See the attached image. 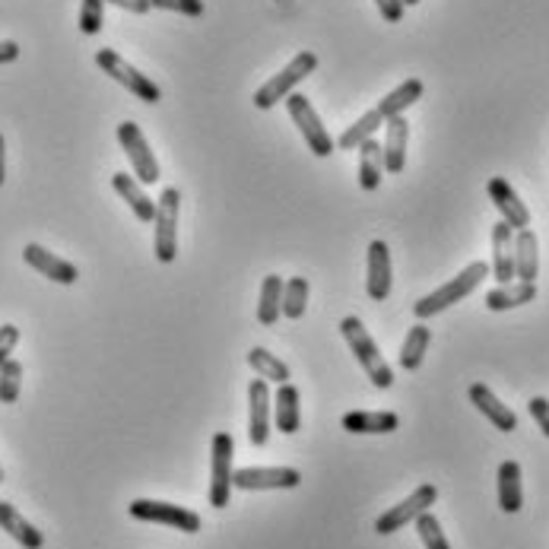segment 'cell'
Instances as JSON below:
<instances>
[{"label":"cell","instance_id":"1","mask_svg":"<svg viewBox=\"0 0 549 549\" xmlns=\"http://www.w3.org/2000/svg\"><path fill=\"white\" fill-rule=\"evenodd\" d=\"M489 277V264L486 261H473L470 267H464L457 277H451L445 286H438L435 292H429V296H423L416 305H413V315L419 321H429L435 315H442L445 308L457 305V302H464L473 289H477L483 280Z\"/></svg>","mask_w":549,"mask_h":549},{"label":"cell","instance_id":"2","mask_svg":"<svg viewBox=\"0 0 549 549\" xmlns=\"http://www.w3.org/2000/svg\"><path fill=\"white\" fill-rule=\"evenodd\" d=\"M340 334H343L346 346L353 350L356 362L362 365V372L372 378L375 388L388 391L391 384H394V369H391L388 362H384V356H381V350H378V343L372 340L369 331H365V324H362L359 318L350 315V318H343V321H340Z\"/></svg>","mask_w":549,"mask_h":549},{"label":"cell","instance_id":"3","mask_svg":"<svg viewBox=\"0 0 549 549\" xmlns=\"http://www.w3.org/2000/svg\"><path fill=\"white\" fill-rule=\"evenodd\" d=\"M318 70V54L311 51H299L296 58H292L280 73H273V77L254 93V105L261 108V112H267V108H273L277 102H286L289 93H296V86L311 77V73Z\"/></svg>","mask_w":549,"mask_h":549},{"label":"cell","instance_id":"4","mask_svg":"<svg viewBox=\"0 0 549 549\" xmlns=\"http://www.w3.org/2000/svg\"><path fill=\"white\" fill-rule=\"evenodd\" d=\"M96 64H99L102 73H108V77H112L115 83H121L127 93L143 99L146 105H156L162 99V89L150 77H146V73H140L134 64H127L115 48H99L96 51Z\"/></svg>","mask_w":549,"mask_h":549},{"label":"cell","instance_id":"5","mask_svg":"<svg viewBox=\"0 0 549 549\" xmlns=\"http://www.w3.org/2000/svg\"><path fill=\"white\" fill-rule=\"evenodd\" d=\"M286 108H289V118H292V124L299 127V134H302V140L308 143V150L315 153V156H331L334 150H337V143H334V137L327 134V127L321 124V115L315 112V105L308 102V96H302V93H289L286 96Z\"/></svg>","mask_w":549,"mask_h":549},{"label":"cell","instance_id":"6","mask_svg":"<svg viewBox=\"0 0 549 549\" xmlns=\"http://www.w3.org/2000/svg\"><path fill=\"white\" fill-rule=\"evenodd\" d=\"M178 213H181V191L166 188L156 200V261L172 264L178 258Z\"/></svg>","mask_w":549,"mask_h":549},{"label":"cell","instance_id":"7","mask_svg":"<svg viewBox=\"0 0 549 549\" xmlns=\"http://www.w3.org/2000/svg\"><path fill=\"white\" fill-rule=\"evenodd\" d=\"M131 518L146 521V524H166L172 530H181V534H197L200 530V515L191 508H181L172 502H156V499H134L127 505Z\"/></svg>","mask_w":549,"mask_h":549},{"label":"cell","instance_id":"8","mask_svg":"<svg viewBox=\"0 0 549 549\" xmlns=\"http://www.w3.org/2000/svg\"><path fill=\"white\" fill-rule=\"evenodd\" d=\"M210 505L219 511L229 505V492H232V454L235 442L229 432H216L210 442Z\"/></svg>","mask_w":549,"mask_h":549},{"label":"cell","instance_id":"9","mask_svg":"<svg viewBox=\"0 0 549 549\" xmlns=\"http://www.w3.org/2000/svg\"><path fill=\"white\" fill-rule=\"evenodd\" d=\"M435 499H438V489H435L432 483H423L419 489H413V496H407L400 505H394V508L384 511V515L375 521V534H381V537L397 534L400 527L413 524L419 515H423V511H429V508L435 505Z\"/></svg>","mask_w":549,"mask_h":549},{"label":"cell","instance_id":"10","mask_svg":"<svg viewBox=\"0 0 549 549\" xmlns=\"http://www.w3.org/2000/svg\"><path fill=\"white\" fill-rule=\"evenodd\" d=\"M118 143H121L124 156L131 159L137 181H143V185H156V181H159V162H156L150 143H146L143 131L134 121L118 124Z\"/></svg>","mask_w":549,"mask_h":549},{"label":"cell","instance_id":"11","mask_svg":"<svg viewBox=\"0 0 549 549\" xmlns=\"http://www.w3.org/2000/svg\"><path fill=\"white\" fill-rule=\"evenodd\" d=\"M302 473L296 467H242L232 470V486L242 492H267V489H299Z\"/></svg>","mask_w":549,"mask_h":549},{"label":"cell","instance_id":"12","mask_svg":"<svg viewBox=\"0 0 549 549\" xmlns=\"http://www.w3.org/2000/svg\"><path fill=\"white\" fill-rule=\"evenodd\" d=\"M248 442L254 448L270 442V384L264 378L248 384Z\"/></svg>","mask_w":549,"mask_h":549},{"label":"cell","instance_id":"13","mask_svg":"<svg viewBox=\"0 0 549 549\" xmlns=\"http://www.w3.org/2000/svg\"><path fill=\"white\" fill-rule=\"evenodd\" d=\"M486 191H489V200L496 204V210L502 213V223H508L511 229H527L530 226V210H527V204L518 197V191L508 185L505 178H489V185H486Z\"/></svg>","mask_w":549,"mask_h":549},{"label":"cell","instance_id":"14","mask_svg":"<svg viewBox=\"0 0 549 549\" xmlns=\"http://www.w3.org/2000/svg\"><path fill=\"white\" fill-rule=\"evenodd\" d=\"M23 261L32 267V270H39L42 277H48L51 283H61V286H73L80 280V270L73 267L70 261L58 258L54 251L42 248V245H26L23 248Z\"/></svg>","mask_w":549,"mask_h":549},{"label":"cell","instance_id":"15","mask_svg":"<svg viewBox=\"0 0 549 549\" xmlns=\"http://www.w3.org/2000/svg\"><path fill=\"white\" fill-rule=\"evenodd\" d=\"M394 273H391V248L381 239L369 245V277H365V292L372 302H384L391 296Z\"/></svg>","mask_w":549,"mask_h":549},{"label":"cell","instance_id":"16","mask_svg":"<svg viewBox=\"0 0 549 549\" xmlns=\"http://www.w3.org/2000/svg\"><path fill=\"white\" fill-rule=\"evenodd\" d=\"M489 273L496 277V283H511L515 280V229L508 223L492 226V264Z\"/></svg>","mask_w":549,"mask_h":549},{"label":"cell","instance_id":"17","mask_svg":"<svg viewBox=\"0 0 549 549\" xmlns=\"http://www.w3.org/2000/svg\"><path fill=\"white\" fill-rule=\"evenodd\" d=\"M407 140H410V124H407L404 115L384 121V143H381L384 172H391V175L404 172V166H407Z\"/></svg>","mask_w":549,"mask_h":549},{"label":"cell","instance_id":"18","mask_svg":"<svg viewBox=\"0 0 549 549\" xmlns=\"http://www.w3.org/2000/svg\"><path fill=\"white\" fill-rule=\"evenodd\" d=\"M467 394H470V404L477 407L499 432H515V429H518V416L511 413V410L502 404V400L486 388V384H480V381H477V384H470V391H467Z\"/></svg>","mask_w":549,"mask_h":549},{"label":"cell","instance_id":"19","mask_svg":"<svg viewBox=\"0 0 549 549\" xmlns=\"http://www.w3.org/2000/svg\"><path fill=\"white\" fill-rule=\"evenodd\" d=\"M340 426L353 435H388L397 432L400 419L391 410H356L340 419Z\"/></svg>","mask_w":549,"mask_h":549},{"label":"cell","instance_id":"20","mask_svg":"<svg viewBox=\"0 0 549 549\" xmlns=\"http://www.w3.org/2000/svg\"><path fill=\"white\" fill-rule=\"evenodd\" d=\"M302 397H299V388L296 384H280L277 388V397H273V423L283 435H292L302 429Z\"/></svg>","mask_w":549,"mask_h":549},{"label":"cell","instance_id":"21","mask_svg":"<svg viewBox=\"0 0 549 549\" xmlns=\"http://www.w3.org/2000/svg\"><path fill=\"white\" fill-rule=\"evenodd\" d=\"M540 273V242L534 229H518L515 232V277L521 283H537Z\"/></svg>","mask_w":549,"mask_h":549},{"label":"cell","instance_id":"22","mask_svg":"<svg viewBox=\"0 0 549 549\" xmlns=\"http://www.w3.org/2000/svg\"><path fill=\"white\" fill-rule=\"evenodd\" d=\"M112 188L118 191V197L124 200V204L134 210V216L140 219V223H153V216H156V200H153V197H146V191L140 188V181H137L134 175L115 172V175H112Z\"/></svg>","mask_w":549,"mask_h":549},{"label":"cell","instance_id":"23","mask_svg":"<svg viewBox=\"0 0 549 549\" xmlns=\"http://www.w3.org/2000/svg\"><path fill=\"white\" fill-rule=\"evenodd\" d=\"M0 527L7 530V534L20 543L23 549H42L45 546V537H42V530L29 524L20 511H16V505L10 502H0Z\"/></svg>","mask_w":549,"mask_h":549},{"label":"cell","instance_id":"24","mask_svg":"<svg viewBox=\"0 0 549 549\" xmlns=\"http://www.w3.org/2000/svg\"><path fill=\"white\" fill-rule=\"evenodd\" d=\"M537 299V283H502L486 292V308L489 311H511Z\"/></svg>","mask_w":549,"mask_h":549},{"label":"cell","instance_id":"25","mask_svg":"<svg viewBox=\"0 0 549 549\" xmlns=\"http://www.w3.org/2000/svg\"><path fill=\"white\" fill-rule=\"evenodd\" d=\"M524 505V489H521V464L518 461H502L499 464V508L505 515H518Z\"/></svg>","mask_w":549,"mask_h":549},{"label":"cell","instance_id":"26","mask_svg":"<svg viewBox=\"0 0 549 549\" xmlns=\"http://www.w3.org/2000/svg\"><path fill=\"white\" fill-rule=\"evenodd\" d=\"M423 93H426V86H423V80H404L397 89H391L388 96H384L381 102H378V115L388 121V118H397V115H404L410 105H416L419 99H423Z\"/></svg>","mask_w":549,"mask_h":549},{"label":"cell","instance_id":"27","mask_svg":"<svg viewBox=\"0 0 549 549\" xmlns=\"http://www.w3.org/2000/svg\"><path fill=\"white\" fill-rule=\"evenodd\" d=\"M381 178H384V150H381V143L372 137V140H365L359 146V188L362 191H378Z\"/></svg>","mask_w":549,"mask_h":549},{"label":"cell","instance_id":"28","mask_svg":"<svg viewBox=\"0 0 549 549\" xmlns=\"http://www.w3.org/2000/svg\"><path fill=\"white\" fill-rule=\"evenodd\" d=\"M429 340H432V331L426 327V321H419L416 327H410V334L404 337V346H400V369L404 372H416L419 365L426 359V350H429Z\"/></svg>","mask_w":549,"mask_h":549},{"label":"cell","instance_id":"29","mask_svg":"<svg viewBox=\"0 0 549 549\" xmlns=\"http://www.w3.org/2000/svg\"><path fill=\"white\" fill-rule=\"evenodd\" d=\"M283 286H286V280L277 277V273H270V277H264V283H261L258 321L264 327H273V324L280 321V315H283Z\"/></svg>","mask_w":549,"mask_h":549},{"label":"cell","instance_id":"30","mask_svg":"<svg viewBox=\"0 0 549 549\" xmlns=\"http://www.w3.org/2000/svg\"><path fill=\"white\" fill-rule=\"evenodd\" d=\"M381 124H384V118L378 115V108H372V112H365L356 124L346 127V131L340 134V140H337V146L340 150H359L365 140H372L378 134Z\"/></svg>","mask_w":549,"mask_h":549},{"label":"cell","instance_id":"31","mask_svg":"<svg viewBox=\"0 0 549 549\" xmlns=\"http://www.w3.org/2000/svg\"><path fill=\"white\" fill-rule=\"evenodd\" d=\"M248 365L264 381H273V384H286L289 381V365L283 359H277L273 353H267L264 346H254V350L248 353Z\"/></svg>","mask_w":549,"mask_h":549},{"label":"cell","instance_id":"32","mask_svg":"<svg viewBox=\"0 0 549 549\" xmlns=\"http://www.w3.org/2000/svg\"><path fill=\"white\" fill-rule=\"evenodd\" d=\"M308 280L305 277H292L283 286V315L289 321H299L305 315V305H308Z\"/></svg>","mask_w":549,"mask_h":549},{"label":"cell","instance_id":"33","mask_svg":"<svg viewBox=\"0 0 549 549\" xmlns=\"http://www.w3.org/2000/svg\"><path fill=\"white\" fill-rule=\"evenodd\" d=\"M20 388H23V365L16 359H7L0 365V404H16L20 400Z\"/></svg>","mask_w":549,"mask_h":549},{"label":"cell","instance_id":"34","mask_svg":"<svg viewBox=\"0 0 549 549\" xmlns=\"http://www.w3.org/2000/svg\"><path fill=\"white\" fill-rule=\"evenodd\" d=\"M413 524H416V534H419V540H423L426 549H451L445 530H442V524H438V518L432 515V511H423V515H419Z\"/></svg>","mask_w":549,"mask_h":549},{"label":"cell","instance_id":"35","mask_svg":"<svg viewBox=\"0 0 549 549\" xmlns=\"http://www.w3.org/2000/svg\"><path fill=\"white\" fill-rule=\"evenodd\" d=\"M105 23V0H83L80 4V32L99 35Z\"/></svg>","mask_w":549,"mask_h":549},{"label":"cell","instance_id":"36","mask_svg":"<svg viewBox=\"0 0 549 549\" xmlns=\"http://www.w3.org/2000/svg\"><path fill=\"white\" fill-rule=\"evenodd\" d=\"M156 10H166V13H181V16H204V0H150Z\"/></svg>","mask_w":549,"mask_h":549},{"label":"cell","instance_id":"37","mask_svg":"<svg viewBox=\"0 0 549 549\" xmlns=\"http://www.w3.org/2000/svg\"><path fill=\"white\" fill-rule=\"evenodd\" d=\"M16 343H20V327H16V324L0 327V365H4L7 359H13L10 353L16 350Z\"/></svg>","mask_w":549,"mask_h":549},{"label":"cell","instance_id":"38","mask_svg":"<svg viewBox=\"0 0 549 549\" xmlns=\"http://www.w3.org/2000/svg\"><path fill=\"white\" fill-rule=\"evenodd\" d=\"M527 410H530V416H534V423L540 426V432L549 438V400L546 397H530Z\"/></svg>","mask_w":549,"mask_h":549},{"label":"cell","instance_id":"39","mask_svg":"<svg viewBox=\"0 0 549 549\" xmlns=\"http://www.w3.org/2000/svg\"><path fill=\"white\" fill-rule=\"evenodd\" d=\"M375 7H378L384 23H400V20H404V10H407L404 4H400V0H375Z\"/></svg>","mask_w":549,"mask_h":549},{"label":"cell","instance_id":"40","mask_svg":"<svg viewBox=\"0 0 549 549\" xmlns=\"http://www.w3.org/2000/svg\"><path fill=\"white\" fill-rule=\"evenodd\" d=\"M105 4H115V7H121L127 13H137V16H146L153 10L150 0H105Z\"/></svg>","mask_w":549,"mask_h":549},{"label":"cell","instance_id":"41","mask_svg":"<svg viewBox=\"0 0 549 549\" xmlns=\"http://www.w3.org/2000/svg\"><path fill=\"white\" fill-rule=\"evenodd\" d=\"M20 58V45L16 42H0V64H10Z\"/></svg>","mask_w":549,"mask_h":549},{"label":"cell","instance_id":"42","mask_svg":"<svg viewBox=\"0 0 549 549\" xmlns=\"http://www.w3.org/2000/svg\"><path fill=\"white\" fill-rule=\"evenodd\" d=\"M7 178V143H4V134H0V185H4Z\"/></svg>","mask_w":549,"mask_h":549},{"label":"cell","instance_id":"43","mask_svg":"<svg viewBox=\"0 0 549 549\" xmlns=\"http://www.w3.org/2000/svg\"><path fill=\"white\" fill-rule=\"evenodd\" d=\"M400 4H404V7H416V4H419V0H400Z\"/></svg>","mask_w":549,"mask_h":549},{"label":"cell","instance_id":"44","mask_svg":"<svg viewBox=\"0 0 549 549\" xmlns=\"http://www.w3.org/2000/svg\"><path fill=\"white\" fill-rule=\"evenodd\" d=\"M0 483H4V467H0Z\"/></svg>","mask_w":549,"mask_h":549}]
</instances>
